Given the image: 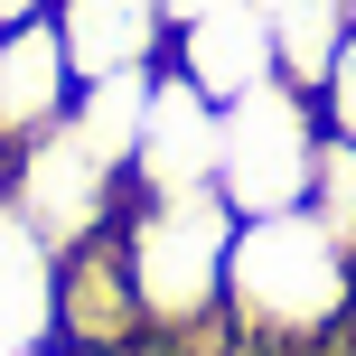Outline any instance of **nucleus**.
I'll use <instances>...</instances> for the list:
<instances>
[{
    "label": "nucleus",
    "instance_id": "obj_10",
    "mask_svg": "<svg viewBox=\"0 0 356 356\" xmlns=\"http://www.w3.org/2000/svg\"><path fill=\"white\" fill-rule=\"evenodd\" d=\"M150 85H160V66L150 75H94V85H75V113H66L122 178H131V150H141V122H150Z\"/></svg>",
    "mask_w": 356,
    "mask_h": 356
},
{
    "label": "nucleus",
    "instance_id": "obj_11",
    "mask_svg": "<svg viewBox=\"0 0 356 356\" xmlns=\"http://www.w3.org/2000/svg\"><path fill=\"white\" fill-rule=\"evenodd\" d=\"M309 216H319V225L356 253V150H347V141H328V150H319V178H309Z\"/></svg>",
    "mask_w": 356,
    "mask_h": 356
},
{
    "label": "nucleus",
    "instance_id": "obj_4",
    "mask_svg": "<svg viewBox=\"0 0 356 356\" xmlns=\"http://www.w3.org/2000/svg\"><path fill=\"white\" fill-rule=\"evenodd\" d=\"M216 160H225V104L197 94L178 66H160L141 150H131V197H197L216 188Z\"/></svg>",
    "mask_w": 356,
    "mask_h": 356
},
{
    "label": "nucleus",
    "instance_id": "obj_5",
    "mask_svg": "<svg viewBox=\"0 0 356 356\" xmlns=\"http://www.w3.org/2000/svg\"><path fill=\"white\" fill-rule=\"evenodd\" d=\"M169 66L188 75L197 94L234 104V94L272 85V29H263V0H207L169 29Z\"/></svg>",
    "mask_w": 356,
    "mask_h": 356
},
{
    "label": "nucleus",
    "instance_id": "obj_1",
    "mask_svg": "<svg viewBox=\"0 0 356 356\" xmlns=\"http://www.w3.org/2000/svg\"><path fill=\"white\" fill-rule=\"evenodd\" d=\"M347 319H356V253L309 207L244 216L234 225V263H225V328H234V347L328 356Z\"/></svg>",
    "mask_w": 356,
    "mask_h": 356
},
{
    "label": "nucleus",
    "instance_id": "obj_8",
    "mask_svg": "<svg viewBox=\"0 0 356 356\" xmlns=\"http://www.w3.org/2000/svg\"><path fill=\"white\" fill-rule=\"evenodd\" d=\"M56 338V244L0 207V356H47Z\"/></svg>",
    "mask_w": 356,
    "mask_h": 356
},
{
    "label": "nucleus",
    "instance_id": "obj_6",
    "mask_svg": "<svg viewBox=\"0 0 356 356\" xmlns=\"http://www.w3.org/2000/svg\"><path fill=\"white\" fill-rule=\"evenodd\" d=\"M56 38H66L75 85L150 75V66H169V0H56Z\"/></svg>",
    "mask_w": 356,
    "mask_h": 356
},
{
    "label": "nucleus",
    "instance_id": "obj_12",
    "mask_svg": "<svg viewBox=\"0 0 356 356\" xmlns=\"http://www.w3.org/2000/svg\"><path fill=\"white\" fill-rule=\"evenodd\" d=\"M319 122H328V141H347V150H356V38L338 47V66L319 75Z\"/></svg>",
    "mask_w": 356,
    "mask_h": 356
},
{
    "label": "nucleus",
    "instance_id": "obj_9",
    "mask_svg": "<svg viewBox=\"0 0 356 356\" xmlns=\"http://www.w3.org/2000/svg\"><path fill=\"white\" fill-rule=\"evenodd\" d=\"M263 29H272V75L319 94V75L356 38V0H263Z\"/></svg>",
    "mask_w": 356,
    "mask_h": 356
},
{
    "label": "nucleus",
    "instance_id": "obj_14",
    "mask_svg": "<svg viewBox=\"0 0 356 356\" xmlns=\"http://www.w3.org/2000/svg\"><path fill=\"white\" fill-rule=\"evenodd\" d=\"M188 10H207V0H169V29H178V19H188Z\"/></svg>",
    "mask_w": 356,
    "mask_h": 356
},
{
    "label": "nucleus",
    "instance_id": "obj_2",
    "mask_svg": "<svg viewBox=\"0 0 356 356\" xmlns=\"http://www.w3.org/2000/svg\"><path fill=\"white\" fill-rule=\"evenodd\" d=\"M328 122H319V94L300 85H253L225 104V160H216V197L234 216H291L309 207V178H319Z\"/></svg>",
    "mask_w": 356,
    "mask_h": 356
},
{
    "label": "nucleus",
    "instance_id": "obj_7",
    "mask_svg": "<svg viewBox=\"0 0 356 356\" xmlns=\"http://www.w3.org/2000/svg\"><path fill=\"white\" fill-rule=\"evenodd\" d=\"M75 113V66L56 19H29V29H0V150L38 141Z\"/></svg>",
    "mask_w": 356,
    "mask_h": 356
},
{
    "label": "nucleus",
    "instance_id": "obj_3",
    "mask_svg": "<svg viewBox=\"0 0 356 356\" xmlns=\"http://www.w3.org/2000/svg\"><path fill=\"white\" fill-rule=\"evenodd\" d=\"M122 197H131V178L113 169L75 122H56V131H38V141L0 150V207H10L29 234H47L56 253H75L85 234H104L113 216H122Z\"/></svg>",
    "mask_w": 356,
    "mask_h": 356
},
{
    "label": "nucleus",
    "instance_id": "obj_13",
    "mask_svg": "<svg viewBox=\"0 0 356 356\" xmlns=\"http://www.w3.org/2000/svg\"><path fill=\"white\" fill-rule=\"evenodd\" d=\"M29 19H56V0H0V29H29Z\"/></svg>",
    "mask_w": 356,
    "mask_h": 356
}]
</instances>
